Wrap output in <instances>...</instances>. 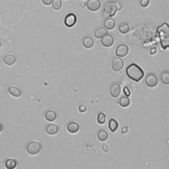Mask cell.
<instances>
[{
    "label": "cell",
    "instance_id": "7402d4cb",
    "mask_svg": "<svg viewBox=\"0 0 169 169\" xmlns=\"http://www.w3.org/2000/svg\"><path fill=\"white\" fill-rule=\"evenodd\" d=\"M8 91L12 96H13L15 97H19L21 95V90L15 86L9 87V88L8 89Z\"/></svg>",
    "mask_w": 169,
    "mask_h": 169
},
{
    "label": "cell",
    "instance_id": "8fae6325",
    "mask_svg": "<svg viewBox=\"0 0 169 169\" xmlns=\"http://www.w3.org/2000/svg\"><path fill=\"white\" fill-rule=\"evenodd\" d=\"M121 93V87L119 83L112 84L110 88V94L113 98H117Z\"/></svg>",
    "mask_w": 169,
    "mask_h": 169
},
{
    "label": "cell",
    "instance_id": "8992f818",
    "mask_svg": "<svg viewBox=\"0 0 169 169\" xmlns=\"http://www.w3.org/2000/svg\"><path fill=\"white\" fill-rule=\"evenodd\" d=\"M129 52V46L126 44H121L117 46L115 54L117 57L123 58L127 56Z\"/></svg>",
    "mask_w": 169,
    "mask_h": 169
},
{
    "label": "cell",
    "instance_id": "9a60e30c",
    "mask_svg": "<svg viewBox=\"0 0 169 169\" xmlns=\"http://www.w3.org/2000/svg\"><path fill=\"white\" fill-rule=\"evenodd\" d=\"M94 44V40L90 37H86L83 39L82 44L84 48H87V49H90L93 47Z\"/></svg>",
    "mask_w": 169,
    "mask_h": 169
},
{
    "label": "cell",
    "instance_id": "d6986e66",
    "mask_svg": "<svg viewBox=\"0 0 169 169\" xmlns=\"http://www.w3.org/2000/svg\"><path fill=\"white\" fill-rule=\"evenodd\" d=\"M129 28H130V27H129V24L127 23L126 22H122V23H120L118 26L119 32L123 34L128 33V32L129 31Z\"/></svg>",
    "mask_w": 169,
    "mask_h": 169
},
{
    "label": "cell",
    "instance_id": "484cf974",
    "mask_svg": "<svg viewBox=\"0 0 169 169\" xmlns=\"http://www.w3.org/2000/svg\"><path fill=\"white\" fill-rule=\"evenodd\" d=\"M106 116L104 112H99L96 117V121L99 124H104L106 122Z\"/></svg>",
    "mask_w": 169,
    "mask_h": 169
},
{
    "label": "cell",
    "instance_id": "74e56055",
    "mask_svg": "<svg viewBox=\"0 0 169 169\" xmlns=\"http://www.w3.org/2000/svg\"><path fill=\"white\" fill-rule=\"evenodd\" d=\"M0 19H1V17H0Z\"/></svg>",
    "mask_w": 169,
    "mask_h": 169
},
{
    "label": "cell",
    "instance_id": "3957f363",
    "mask_svg": "<svg viewBox=\"0 0 169 169\" xmlns=\"http://www.w3.org/2000/svg\"><path fill=\"white\" fill-rule=\"evenodd\" d=\"M117 7L116 5V2L110 1L107 3L105 5V7L103 9L102 15L104 17H112L114 16L117 12Z\"/></svg>",
    "mask_w": 169,
    "mask_h": 169
},
{
    "label": "cell",
    "instance_id": "2e32d148",
    "mask_svg": "<svg viewBox=\"0 0 169 169\" xmlns=\"http://www.w3.org/2000/svg\"><path fill=\"white\" fill-rule=\"evenodd\" d=\"M59 130V128L56 124H50L46 128V134L50 135H56Z\"/></svg>",
    "mask_w": 169,
    "mask_h": 169
},
{
    "label": "cell",
    "instance_id": "1f68e13d",
    "mask_svg": "<svg viewBox=\"0 0 169 169\" xmlns=\"http://www.w3.org/2000/svg\"><path fill=\"white\" fill-rule=\"evenodd\" d=\"M116 7H117V10L120 11L121 10L123 7V4H121V3H120L118 1H116Z\"/></svg>",
    "mask_w": 169,
    "mask_h": 169
},
{
    "label": "cell",
    "instance_id": "d590c367",
    "mask_svg": "<svg viewBox=\"0 0 169 169\" xmlns=\"http://www.w3.org/2000/svg\"><path fill=\"white\" fill-rule=\"evenodd\" d=\"M3 130V126L1 125V123H0V133H1Z\"/></svg>",
    "mask_w": 169,
    "mask_h": 169
},
{
    "label": "cell",
    "instance_id": "cb8c5ba5",
    "mask_svg": "<svg viewBox=\"0 0 169 169\" xmlns=\"http://www.w3.org/2000/svg\"><path fill=\"white\" fill-rule=\"evenodd\" d=\"M17 161H15V159H9L5 161V166L7 169H13L17 167Z\"/></svg>",
    "mask_w": 169,
    "mask_h": 169
},
{
    "label": "cell",
    "instance_id": "836d02e7",
    "mask_svg": "<svg viewBox=\"0 0 169 169\" xmlns=\"http://www.w3.org/2000/svg\"><path fill=\"white\" fill-rule=\"evenodd\" d=\"M102 150L105 152V153H107L108 151V147L106 144H103L102 145Z\"/></svg>",
    "mask_w": 169,
    "mask_h": 169
},
{
    "label": "cell",
    "instance_id": "e575fe53",
    "mask_svg": "<svg viewBox=\"0 0 169 169\" xmlns=\"http://www.w3.org/2000/svg\"><path fill=\"white\" fill-rule=\"evenodd\" d=\"M42 2L45 5H50V4H52V0H42Z\"/></svg>",
    "mask_w": 169,
    "mask_h": 169
},
{
    "label": "cell",
    "instance_id": "7a4b0ae2",
    "mask_svg": "<svg viewBox=\"0 0 169 169\" xmlns=\"http://www.w3.org/2000/svg\"><path fill=\"white\" fill-rule=\"evenodd\" d=\"M157 33L160 39L161 47L163 50H167L169 46V25L167 22H164L157 29Z\"/></svg>",
    "mask_w": 169,
    "mask_h": 169
},
{
    "label": "cell",
    "instance_id": "9c48e42d",
    "mask_svg": "<svg viewBox=\"0 0 169 169\" xmlns=\"http://www.w3.org/2000/svg\"><path fill=\"white\" fill-rule=\"evenodd\" d=\"M87 7L90 11L96 12L99 11L101 7V2L99 0H88Z\"/></svg>",
    "mask_w": 169,
    "mask_h": 169
},
{
    "label": "cell",
    "instance_id": "603a6c76",
    "mask_svg": "<svg viewBox=\"0 0 169 169\" xmlns=\"http://www.w3.org/2000/svg\"><path fill=\"white\" fill-rule=\"evenodd\" d=\"M161 79L162 83L166 85H168L169 84V71L166 70L162 71L161 74Z\"/></svg>",
    "mask_w": 169,
    "mask_h": 169
},
{
    "label": "cell",
    "instance_id": "52a82bcc",
    "mask_svg": "<svg viewBox=\"0 0 169 169\" xmlns=\"http://www.w3.org/2000/svg\"><path fill=\"white\" fill-rule=\"evenodd\" d=\"M111 66H112V69L114 71L118 72V71H121L123 66H124V61L120 57H117L114 58L112 61V64H111Z\"/></svg>",
    "mask_w": 169,
    "mask_h": 169
},
{
    "label": "cell",
    "instance_id": "277c9868",
    "mask_svg": "<svg viewBox=\"0 0 169 169\" xmlns=\"http://www.w3.org/2000/svg\"><path fill=\"white\" fill-rule=\"evenodd\" d=\"M42 145L38 141H31L27 146V151L29 155H36L40 151Z\"/></svg>",
    "mask_w": 169,
    "mask_h": 169
},
{
    "label": "cell",
    "instance_id": "e0dca14e",
    "mask_svg": "<svg viewBox=\"0 0 169 169\" xmlns=\"http://www.w3.org/2000/svg\"><path fill=\"white\" fill-rule=\"evenodd\" d=\"M4 63L7 66H12L16 61V57L13 54H7L4 58Z\"/></svg>",
    "mask_w": 169,
    "mask_h": 169
},
{
    "label": "cell",
    "instance_id": "83f0119b",
    "mask_svg": "<svg viewBox=\"0 0 169 169\" xmlns=\"http://www.w3.org/2000/svg\"><path fill=\"white\" fill-rule=\"evenodd\" d=\"M150 4V0H141L140 1V6L143 8L147 7Z\"/></svg>",
    "mask_w": 169,
    "mask_h": 169
},
{
    "label": "cell",
    "instance_id": "4fadbf2b",
    "mask_svg": "<svg viewBox=\"0 0 169 169\" xmlns=\"http://www.w3.org/2000/svg\"><path fill=\"white\" fill-rule=\"evenodd\" d=\"M103 25L104 27H105V28L107 29V30H112V29L115 28L116 22L114 19L111 17H109L107 18L106 20L104 21Z\"/></svg>",
    "mask_w": 169,
    "mask_h": 169
},
{
    "label": "cell",
    "instance_id": "ffe728a7",
    "mask_svg": "<svg viewBox=\"0 0 169 169\" xmlns=\"http://www.w3.org/2000/svg\"><path fill=\"white\" fill-rule=\"evenodd\" d=\"M118 122L116 121L115 119L112 118L109 120L108 122V128L110 129V131L112 132V133H114L117 129L118 128Z\"/></svg>",
    "mask_w": 169,
    "mask_h": 169
},
{
    "label": "cell",
    "instance_id": "44dd1931",
    "mask_svg": "<svg viewBox=\"0 0 169 169\" xmlns=\"http://www.w3.org/2000/svg\"><path fill=\"white\" fill-rule=\"evenodd\" d=\"M97 138L100 141H106L108 138V132L105 129H100L98 132V134H97Z\"/></svg>",
    "mask_w": 169,
    "mask_h": 169
},
{
    "label": "cell",
    "instance_id": "f546056e",
    "mask_svg": "<svg viewBox=\"0 0 169 169\" xmlns=\"http://www.w3.org/2000/svg\"><path fill=\"white\" fill-rule=\"evenodd\" d=\"M78 109H79V111L81 113H84V112H86V110H87V107L85 105H81L79 106V108H78Z\"/></svg>",
    "mask_w": 169,
    "mask_h": 169
},
{
    "label": "cell",
    "instance_id": "30bf717a",
    "mask_svg": "<svg viewBox=\"0 0 169 169\" xmlns=\"http://www.w3.org/2000/svg\"><path fill=\"white\" fill-rule=\"evenodd\" d=\"M114 43V39L111 34H106L101 38V44L104 47L110 48Z\"/></svg>",
    "mask_w": 169,
    "mask_h": 169
},
{
    "label": "cell",
    "instance_id": "4dcf8cb0",
    "mask_svg": "<svg viewBox=\"0 0 169 169\" xmlns=\"http://www.w3.org/2000/svg\"><path fill=\"white\" fill-rule=\"evenodd\" d=\"M128 127L127 126H123L122 129H121V133L123 134H125L126 133H128Z\"/></svg>",
    "mask_w": 169,
    "mask_h": 169
},
{
    "label": "cell",
    "instance_id": "d6a6232c",
    "mask_svg": "<svg viewBox=\"0 0 169 169\" xmlns=\"http://www.w3.org/2000/svg\"><path fill=\"white\" fill-rule=\"evenodd\" d=\"M157 49L156 47H153V48H151L150 50H149V53H150L151 55H155L156 53H157Z\"/></svg>",
    "mask_w": 169,
    "mask_h": 169
},
{
    "label": "cell",
    "instance_id": "4316f807",
    "mask_svg": "<svg viewBox=\"0 0 169 169\" xmlns=\"http://www.w3.org/2000/svg\"><path fill=\"white\" fill-rule=\"evenodd\" d=\"M52 5L54 9L56 11H59L62 6V2H61V0H52Z\"/></svg>",
    "mask_w": 169,
    "mask_h": 169
},
{
    "label": "cell",
    "instance_id": "d4e9b609",
    "mask_svg": "<svg viewBox=\"0 0 169 169\" xmlns=\"http://www.w3.org/2000/svg\"><path fill=\"white\" fill-rule=\"evenodd\" d=\"M130 99H129L128 97L127 96H122L119 100V104L123 108H126V107H128L130 105Z\"/></svg>",
    "mask_w": 169,
    "mask_h": 169
},
{
    "label": "cell",
    "instance_id": "6da1fadb",
    "mask_svg": "<svg viewBox=\"0 0 169 169\" xmlns=\"http://www.w3.org/2000/svg\"><path fill=\"white\" fill-rule=\"evenodd\" d=\"M126 76H128L129 79L135 81V82H139L144 77V71L143 69L139 67L138 64L133 63L127 67L126 70Z\"/></svg>",
    "mask_w": 169,
    "mask_h": 169
},
{
    "label": "cell",
    "instance_id": "5b68a950",
    "mask_svg": "<svg viewBox=\"0 0 169 169\" xmlns=\"http://www.w3.org/2000/svg\"><path fill=\"white\" fill-rule=\"evenodd\" d=\"M145 84L150 88H153L158 84L159 79L157 76L154 73H149L145 78Z\"/></svg>",
    "mask_w": 169,
    "mask_h": 169
},
{
    "label": "cell",
    "instance_id": "f1b7e54d",
    "mask_svg": "<svg viewBox=\"0 0 169 169\" xmlns=\"http://www.w3.org/2000/svg\"><path fill=\"white\" fill-rule=\"evenodd\" d=\"M123 94H124L125 96L128 97V96H130L131 91H130V90H129V89L128 88V87H125L124 88H123Z\"/></svg>",
    "mask_w": 169,
    "mask_h": 169
},
{
    "label": "cell",
    "instance_id": "ac0fdd59",
    "mask_svg": "<svg viewBox=\"0 0 169 169\" xmlns=\"http://www.w3.org/2000/svg\"><path fill=\"white\" fill-rule=\"evenodd\" d=\"M107 34H108V31H107V29L103 27H100L96 29L95 32V33H94V35H95V37L96 38L100 39L102 38L104 36H105Z\"/></svg>",
    "mask_w": 169,
    "mask_h": 169
},
{
    "label": "cell",
    "instance_id": "5bb4252c",
    "mask_svg": "<svg viewBox=\"0 0 169 169\" xmlns=\"http://www.w3.org/2000/svg\"><path fill=\"white\" fill-rule=\"evenodd\" d=\"M45 119L48 122H54L57 118V114L53 110H49L45 113Z\"/></svg>",
    "mask_w": 169,
    "mask_h": 169
},
{
    "label": "cell",
    "instance_id": "ba28073f",
    "mask_svg": "<svg viewBox=\"0 0 169 169\" xmlns=\"http://www.w3.org/2000/svg\"><path fill=\"white\" fill-rule=\"evenodd\" d=\"M77 22V16L74 13L67 14L64 19V24L67 27H73Z\"/></svg>",
    "mask_w": 169,
    "mask_h": 169
},
{
    "label": "cell",
    "instance_id": "8d00e7d4",
    "mask_svg": "<svg viewBox=\"0 0 169 169\" xmlns=\"http://www.w3.org/2000/svg\"><path fill=\"white\" fill-rule=\"evenodd\" d=\"M1 42H0V47H1Z\"/></svg>",
    "mask_w": 169,
    "mask_h": 169
},
{
    "label": "cell",
    "instance_id": "7c38bea8",
    "mask_svg": "<svg viewBox=\"0 0 169 169\" xmlns=\"http://www.w3.org/2000/svg\"><path fill=\"white\" fill-rule=\"evenodd\" d=\"M79 124L76 122H71L67 126V130L70 134H76L79 130Z\"/></svg>",
    "mask_w": 169,
    "mask_h": 169
}]
</instances>
